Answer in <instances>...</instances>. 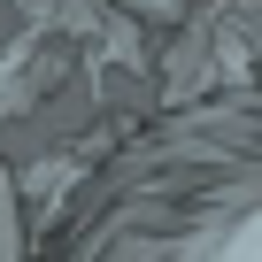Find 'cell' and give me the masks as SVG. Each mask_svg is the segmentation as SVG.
Here are the masks:
<instances>
[{"label": "cell", "mask_w": 262, "mask_h": 262, "mask_svg": "<svg viewBox=\"0 0 262 262\" xmlns=\"http://www.w3.org/2000/svg\"><path fill=\"white\" fill-rule=\"evenodd\" d=\"M0 262H16V208H8V178H0Z\"/></svg>", "instance_id": "cell-1"}, {"label": "cell", "mask_w": 262, "mask_h": 262, "mask_svg": "<svg viewBox=\"0 0 262 262\" xmlns=\"http://www.w3.org/2000/svg\"><path fill=\"white\" fill-rule=\"evenodd\" d=\"M123 8H139V16H178V0H123Z\"/></svg>", "instance_id": "cell-2"}]
</instances>
